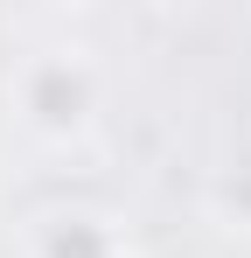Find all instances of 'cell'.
Listing matches in <instances>:
<instances>
[{"instance_id": "cell-2", "label": "cell", "mask_w": 251, "mask_h": 258, "mask_svg": "<svg viewBox=\"0 0 251 258\" xmlns=\"http://www.w3.org/2000/svg\"><path fill=\"white\" fill-rule=\"evenodd\" d=\"M28 258H133L119 223L98 210H49L28 230Z\"/></svg>"}, {"instance_id": "cell-3", "label": "cell", "mask_w": 251, "mask_h": 258, "mask_svg": "<svg viewBox=\"0 0 251 258\" xmlns=\"http://www.w3.org/2000/svg\"><path fill=\"white\" fill-rule=\"evenodd\" d=\"M209 210L223 216L230 230H251V161H237V168H223V174H216Z\"/></svg>"}, {"instance_id": "cell-1", "label": "cell", "mask_w": 251, "mask_h": 258, "mask_svg": "<svg viewBox=\"0 0 251 258\" xmlns=\"http://www.w3.org/2000/svg\"><path fill=\"white\" fill-rule=\"evenodd\" d=\"M7 112L42 147L84 140V133L98 126V112H105V70H98V56L91 49H70V42L14 56V70H7Z\"/></svg>"}]
</instances>
